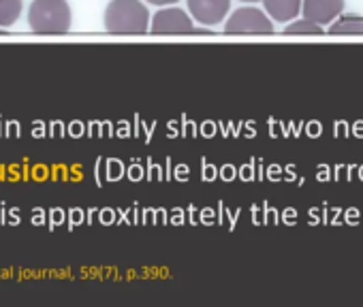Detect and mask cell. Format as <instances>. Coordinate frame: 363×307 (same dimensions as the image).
<instances>
[{
    "label": "cell",
    "instance_id": "cell-1",
    "mask_svg": "<svg viewBox=\"0 0 363 307\" xmlns=\"http://www.w3.org/2000/svg\"><path fill=\"white\" fill-rule=\"evenodd\" d=\"M103 24L111 35H145L150 30V11L141 0H111Z\"/></svg>",
    "mask_w": 363,
    "mask_h": 307
},
{
    "label": "cell",
    "instance_id": "cell-2",
    "mask_svg": "<svg viewBox=\"0 0 363 307\" xmlns=\"http://www.w3.org/2000/svg\"><path fill=\"white\" fill-rule=\"evenodd\" d=\"M73 13L67 0H33L28 24L37 35H65L71 30Z\"/></svg>",
    "mask_w": 363,
    "mask_h": 307
},
{
    "label": "cell",
    "instance_id": "cell-3",
    "mask_svg": "<svg viewBox=\"0 0 363 307\" xmlns=\"http://www.w3.org/2000/svg\"><path fill=\"white\" fill-rule=\"evenodd\" d=\"M227 35H272L274 22L257 7H242L225 24Z\"/></svg>",
    "mask_w": 363,
    "mask_h": 307
},
{
    "label": "cell",
    "instance_id": "cell-4",
    "mask_svg": "<svg viewBox=\"0 0 363 307\" xmlns=\"http://www.w3.org/2000/svg\"><path fill=\"white\" fill-rule=\"evenodd\" d=\"M150 30L154 35H193L195 20L189 18L184 9L164 7L156 11L154 18H150Z\"/></svg>",
    "mask_w": 363,
    "mask_h": 307
},
{
    "label": "cell",
    "instance_id": "cell-5",
    "mask_svg": "<svg viewBox=\"0 0 363 307\" xmlns=\"http://www.w3.org/2000/svg\"><path fill=\"white\" fill-rule=\"evenodd\" d=\"M186 3L193 20L199 22L201 26L223 24L231 9V0H186Z\"/></svg>",
    "mask_w": 363,
    "mask_h": 307
},
{
    "label": "cell",
    "instance_id": "cell-6",
    "mask_svg": "<svg viewBox=\"0 0 363 307\" xmlns=\"http://www.w3.org/2000/svg\"><path fill=\"white\" fill-rule=\"evenodd\" d=\"M301 11L306 20L329 26L344 11V0H301Z\"/></svg>",
    "mask_w": 363,
    "mask_h": 307
},
{
    "label": "cell",
    "instance_id": "cell-7",
    "mask_svg": "<svg viewBox=\"0 0 363 307\" xmlns=\"http://www.w3.org/2000/svg\"><path fill=\"white\" fill-rule=\"evenodd\" d=\"M263 5L267 16L278 24L293 22L301 11V0H263Z\"/></svg>",
    "mask_w": 363,
    "mask_h": 307
},
{
    "label": "cell",
    "instance_id": "cell-8",
    "mask_svg": "<svg viewBox=\"0 0 363 307\" xmlns=\"http://www.w3.org/2000/svg\"><path fill=\"white\" fill-rule=\"evenodd\" d=\"M329 35H363V18L357 13H340L337 20L329 24Z\"/></svg>",
    "mask_w": 363,
    "mask_h": 307
},
{
    "label": "cell",
    "instance_id": "cell-9",
    "mask_svg": "<svg viewBox=\"0 0 363 307\" xmlns=\"http://www.w3.org/2000/svg\"><path fill=\"white\" fill-rule=\"evenodd\" d=\"M22 13V0H0V28H11Z\"/></svg>",
    "mask_w": 363,
    "mask_h": 307
},
{
    "label": "cell",
    "instance_id": "cell-10",
    "mask_svg": "<svg viewBox=\"0 0 363 307\" xmlns=\"http://www.w3.org/2000/svg\"><path fill=\"white\" fill-rule=\"evenodd\" d=\"M284 35H323V26H318V24L303 18V20L291 22L284 28Z\"/></svg>",
    "mask_w": 363,
    "mask_h": 307
},
{
    "label": "cell",
    "instance_id": "cell-11",
    "mask_svg": "<svg viewBox=\"0 0 363 307\" xmlns=\"http://www.w3.org/2000/svg\"><path fill=\"white\" fill-rule=\"evenodd\" d=\"M150 5H156V7H167V5H175L177 0H147Z\"/></svg>",
    "mask_w": 363,
    "mask_h": 307
},
{
    "label": "cell",
    "instance_id": "cell-12",
    "mask_svg": "<svg viewBox=\"0 0 363 307\" xmlns=\"http://www.w3.org/2000/svg\"><path fill=\"white\" fill-rule=\"evenodd\" d=\"M242 3H259V0H242Z\"/></svg>",
    "mask_w": 363,
    "mask_h": 307
},
{
    "label": "cell",
    "instance_id": "cell-13",
    "mask_svg": "<svg viewBox=\"0 0 363 307\" xmlns=\"http://www.w3.org/2000/svg\"><path fill=\"white\" fill-rule=\"evenodd\" d=\"M0 30H3V28H0Z\"/></svg>",
    "mask_w": 363,
    "mask_h": 307
}]
</instances>
